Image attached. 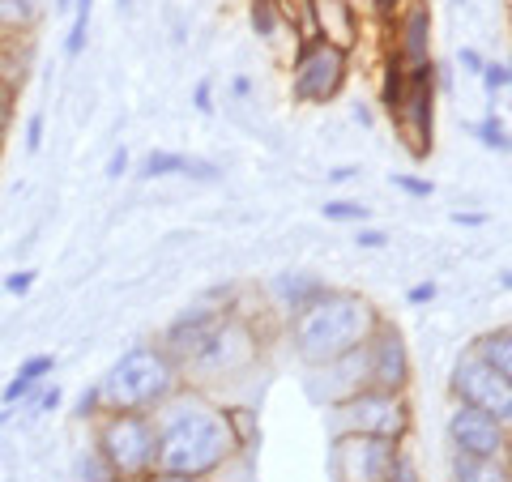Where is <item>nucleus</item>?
<instances>
[{
  "mask_svg": "<svg viewBox=\"0 0 512 482\" xmlns=\"http://www.w3.org/2000/svg\"><path fill=\"white\" fill-rule=\"evenodd\" d=\"M154 423H158V465L154 470L210 482L244 453V444H239L235 427H231V410L218 406L210 393L188 389V384L154 410Z\"/></svg>",
  "mask_w": 512,
  "mask_h": 482,
  "instance_id": "obj_1",
  "label": "nucleus"
},
{
  "mask_svg": "<svg viewBox=\"0 0 512 482\" xmlns=\"http://www.w3.org/2000/svg\"><path fill=\"white\" fill-rule=\"evenodd\" d=\"M380 316L384 312L372 299L325 282L299 312L286 316V333H291V350L316 372V367L338 363L355 346H363V337L376 329Z\"/></svg>",
  "mask_w": 512,
  "mask_h": 482,
  "instance_id": "obj_2",
  "label": "nucleus"
},
{
  "mask_svg": "<svg viewBox=\"0 0 512 482\" xmlns=\"http://www.w3.org/2000/svg\"><path fill=\"white\" fill-rule=\"evenodd\" d=\"M180 389H184L180 367L171 363V355L158 342L124 350V355L111 363V372L94 384L103 410H146V414H154Z\"/></svg>",
  "mask_w": 512,
  "mask_h": 482,
  "instance_id": "obj_3",
  "label": "nucleus"
},
{
  "mask_svg": "<svg viewBox=\"0 0 512 482\" xmlns=\"http://www.w3.org/2000/svg\"><path fill=\"white\" fill-rule=\"evenodd\" d=\"M256 359H261V333H256L252 320L231 308L227 316L214 325V333L201 342V350L192 355L184 367H180V376L188 389H201V393H210L214 384H231V380H244Z\"/></svg>",
  "mask_w": 512,
  "mask_h": 482,
  "instance_id": "obj_4",
  "label": "nucleus"
},
{
  "mask_svg": "<svg viewBox=\"0 0 512 482\" xmlns=\"http://www.w3.org/2000/svg\"><path fill=\"white\" fill-rule=\"evenodd\" d=\"M90 444L120 482H141L158 465V423L146 410H103L90 419Z\"/></svg>",
  "mask_w": 512,
  "mask_h": 482,
  "instance_id": "obj_5",
  "label": "nucleus"
},
{
  "mask_svg": "<svg viewBox=\"0 0 512 482\" xmlns=\"http://www.w3.org/2000/svg\"><path fill=\"white\" fill-rule=\"evenodd\" d=\"M329 427L333 436H380V440H410L414 431V406L410 393L389 389H355L338 401H329Z\"/></svg>",
  "mask_w": 512,
  "mask_h": 482,
  "instance_id": "obj_6",
  "label": "nucleus"
},
{
  "mask_svg": "<svg viewBox=\"0 0 512 482\" xmlns=\"http://www.w3.org/2000/svg\"><path fill=\"white\" fill-rule=\"evenodd\" d=\"M444 86V69L436 60L406 64V94L397 116L389 120L397 128V141L410 150V158H427L436 146V94Z\"/></svg>",
  "mask_w": 512,
  "mask_h": 482,
  "instance_id": "obj_7",
  "label": "nucleus"
},
{
  "mask_svg": "<svg viewBox=\"0 0 512 482\" xmlns=\"http://www.w3.org/2000/svg\"><path fill=\"white\" fill-rule=\"evenodd\" d=\"M350 60L355 52H342L325 39H303L291 52V94L303 107L333 103L350 82Z\"/></svg>",
  "mask_w": 512,
  "mask_h": 482,
  "instance_id": "obj_8",
  "label": "nucleus"
},
{
  "mask_svg": "<svg viewBox=\"0 0 512 482\" xmlns=\"http://www.w3.org/2000/svg\"><path fill=\"white\" fill-rule=\"evenodd\" d=\"M359 359H363V384H367V389L410 393L414 359H410V346H406L402 329H397L389 316H380V320H376V329L363 337Z\"/></svg>",
  "mask_w": 512,
  "mask_h": 482,
  "instance_id": "obj_9",
  "label": "nucleus"
},
{
  "mask_svg": "<svg viewBox=\"0 0 512 482\" xmlns=\"http://www.w3.org/2000/svg\"><path fill=\"white\" fill-rule=\"evenodd\" d=\"M402 440H380V436H333L329 440V474L333 482H384L393 470Z\"/></svg>",
  "mask_w": 512,
  "mask_h": 482,
  "instance_id": "obj_10",
  "label": "nucleus"
},
{
  "mask_svg": "<svg viewBox=\"0 0 512 482\" xmlns=\"http://www.w3.org/2000/svg\"><path fill=\"white\" fill-rule=\"evenodd\" d=\"M448 389H453L457 401H466V406H478V410L495 414V419L512 423V376L495 372V367H487V363H478L470 350L457 359Z\"/></svg>",
  "mask_w": 512,
  "mask_h": 482,
  "instance_id": "obj_11",
  "label": "nucleus"
},
{
  "mask_svg": "<svg viewBox=\"0 0 512 482\" xmlns=\"http://www.w3.org/2000/svg\"><path fill=\"white\" fill-rule=\"evenodd\" d=\"M448 444H453V453H466V457H508L512 423L457 401L453 414H448Z\"/></svg>",
  "mask_w": 512,
  "mask_h": 482,
  "instance_id": "obj_12",
  "label": "nucleus"
},
{
  "mask_svg": "<svg viewBox=\"0 0 512 482\" xmlns=\"http://www.w3.org/2000/svg\"><path fill=\"white\" fill-rule=\"evenodd\" d=\"M389 56L402 64H419L431 60V9L427 0H406L397 13H389Z\"/></svg>",
  "mask_w": 512,
  "mask_h": 482,
  "instance_id": "obj_13",
  "label": "nucleus"
},
{
  "mask_svg": "<svg viewBox=\"0 0 512 482\" xmlns=\"http://www.w3.org/2000/svg\"><path fill=\"white\" fill-rule=\"evenodd\" d=\"M308 26L312 39H325L342 52H355V43L363 39V13L355 0H308Z\"/></svg>",
  "mask_w": 512,
  "mask_h": 482,
  "instance_id": "obj_14",
  "label": "nucleus"
},
{
  "mask_svg": "<svg viewBox=\"0 0 512 482\" xmlns=\"http://www.w3.org/2000/svg\"><path fill=\"white\" fill-rule=\"evenodd\" d=\"M146 175L150 180H167V175H188V180H218L214 163H201V158H188L180 150H150L146 154Z\"/></svg>",
  "mask_w": 512,
  "mask_h": 482,
  "instance_id": "obj_15",
  "label": "nucleus"
},
{
  "mask_svg": "<svg viewBox=\"0 0 512 482\" xmlns=\"http://www.w3.org/2000/svg\"><path fill=\"white\" fill-rule=\"evenodd\" d=\"M448 478H453V482H512V461L508 457H466V453H453Z\"/></svg>",
  "mask_w": 512,
  "mask_h": 482,
  "instance_id": "obj_16",
  "label": "nucleus"
},
{
  "mask_svg": "<svg viewBox=\"0 0 512 482\" xmlns=\"http://www.w3.org/2000/svg\"><path fill=\"white\" fill-rule=\"evenodd\" d=\"M470 355H474L478 363L495 367V372L512 376V329L500 325V329H487L483 337H474V342H470Z\"/></svg>",
  "mask_w": 512,
  "mask_h": 482,
  "instance_id": "obj_17",
  "label": "nucleus"
},
{
  "mask_svg": "<svg viewBox=\"0 0 512 482\" xmlns=\"http://www.w3.org/2000/svg\"><path fill=\"white\" fill-rule=\"evenodd\" d=\"M402 94H406V64L393 60V56H384V64H380V111H384V120L397 116Z\"/></svg>",
  "mask_w": 512,
  "mask_h": 482,
  "instance_id": "obj_18",
  "label": "nucleus"
},
{
  "mask_svg": "<svg viewBox=\"0 0 512 482\" xmlns=\"http://www.w3.org/2000/svg\"><path fill=\"white\" fill-rule=\"evenodd\" d=\"M320 286H325V282H320V278H308V273H282V278L274 282V291L282 295V312L291 316V312H299L303 303H308V299L320 291Z\"/></svg>",
  "mask_w": 512,
  "mask_h": 482,
  "instance_id": "obj_19",
  "label": "nucleus"
},
{
  "mask_svg": "<svg viewBox=\"0 0 512 482\" xmlns=\"http://www.w3.org/2000/svg\"><path fill=\"white\" fill-rule=\"evenodd\" d=\"M252 30L261 35L265 43H278L286 30H291V22H286V13H282V5L278 0H252Z\"/></svg>",
  "mask_w": 512,
  "mask_h": 482,
  "instance_id": "obj_20",
  "label": "nucleus"
},
{
  "mask_svg": "<svg viewBox=\"0 0 512 482\" xmlns=\"http://www.w3.org/2000/svg\"><path fill=\"white\" fill-rule=\"evenodd\" d=\"M90 9H94V0H73V30H69V39H64V56H69V60H77V56L86 52Z\"/></svg>",
  "mask_w": 512,
  "mask_h": 482,
  "instance_id": "obj_21",
  "label": "nucleus"
},
{
  "mask_svg": "<svg viewBox=\"0 0 512 482\" xmlns=\"http://www.w3.org/2000/svg\"><path fill=\"white\" fill-rule=\"evenodd\" d=\"M73 478L77 482H120L116 474H111V465L94 453V444L86 448V453H77V461H73Z\"/></svg>",
  "mask_w": 512,
  "mask_h": 482,
  "instance_id": "obj_22",
  "label": "nucleus"
},
{
  "mask_svg": "<svg viewBox=\"0 0 512 482\" xmlns=\"http://www.w3.org/2000/svg\"><path fill=\"white\" fill-rule=\"evenodd\" d=\"M474 137H478V141H483V150H495V154H508V124H504L500 116H495V111H491V116H483V120H478V124H474Z\"/></svg>",
  "mask_w": 512,
  "mask_h": 482,
  "instance_id": "obj_23",
  "label": "nucleus"
},
{
  "mask_svg": "<svg viewBox=\"0 0 512 482\" xmlns=\"http://www.w3.org/2000/svg\"><path fill=\"white\" fill-rule=\"evenodd\" d=\"M320 214H325L329 222H355V227H363V222L372 218V210H367L363 201H346V197L325 201V205H320Z\"/></svg>",
  "mask_w": 512,
  "mask_h": 482,
  "instance_id": "obj_24",
  "label": "nucleus"
},
{
  "mask_svg": "<svg viewBox=\"0 0 512 482\" xmlns=\"http://www.w3.org/2000/svg\"><path fill=\"white\" fill-rule=\"evenodd\" d=\"M478 77H483L487 94H508V86H512V73H508V64H504V60H483Z\"/></svg>",
  "mask_w": 512,
  "mask_h": 482,
  "instance_id": "obj_25",
  "label": "nucleus"
},
{
  "mask_svg": "<svg viewBox=\"0 0 512 482\" xmlns=\"http://www.w3.org/2000/svg\"><path fill=\"white\" fill-rule=\"evenodd\" d=\"M384 482H423V470H419V461H414L410 448H402V453H397L393 470H389V478H384Z\"/></svg>",
  "mask_w": 512,
  "mask_h": 482,
  "instance_id": "obj_26",
  "label": "nucleus"
},
{
  "mask_svg": "<svg viewBox=\"0 0 512 482\" xmlns=\"http://www.w3.org/2000/svg\"><path fill=\"white\" fill-rule=\"evenodd\" d=\"M13 99H18V90H13L9 77H0V141H5L13 128Z\"/></svg>",
  "mask_w": 512,
  "mask_h": 482,
  "instance_id": "obj_27",
  "label": "nucleus"
},
{
  "mask_svg": "<svg viewBox=\"0 0 512 482\" xmlns=\"http://www.w3.org/2000/svg\"><path fill=\"white\" fill-rule=\"evenodd\" d=\"M52 367H56V355H30V359L18 367V376L30 380V384H39L43 376H52Z\"/></svg>",
  "mask_w": 512,
  "mask_h": 482,
  "instance_id": "obj_28",
  "label": "nucleus"
},
{
  "mask_svg": "<svg viewBox=\"0 0 512 482\" xmlns=\"http://www.w3.org/2000/svg\"><path fill=\"white\" fill-rule=\"evenodd\" d=\"M393 188H402L406 197H419V201H427L431 192H436V184H431V180H419V175H402V171L393 175Z\"/></svg>",
  "mask_w": 512,
  "mask_h": 482,
  "instance_id": "obj_29",
  "label": "nucleus"
},
{
  "mask_svg": "<svg viewBox=\"0 0 512 482\" xmlns=\"http://www.w3.org/2000/svg\"><path fill=\"white\" fill-rule=\"evenodd\" d=\"M30 393H35V384L30 380H22V376H13L5 389H0V401H5V406H18V401H26Z\"/></svg>",
  "mask_w": 512,
  "mask_h": 482,
  "instance_id": "obj_30",
  "label": "nucleus"
},
{
  "mask_svg": "<svg viewBox=\"0 0 512 482\" xmlns=\"http://www.w3.org/2000/svg\"><path fill=\"white\" fill-rule=\"evenodd\" d=\"M192 107H197L201 116H210V111H214V82H210V77L197 82V90H192Z\"/></svg>",
  "mask_w": 512,
  "mask_h": 482,
  "instance_id": "obj_31",
  "label": "nucleus"
},
{
  "mask_svg": "<svg viewBox=\"0 0 512 482\" xmlns=\"http://www.w3.org/2000/svg\"><path fill=\"white\" fill-rule=\"evenodd\" d=\"M30 286H35V269H18V273H9V278H5V291L9 295H26Z\"/></svg>",
  "mask_w": 512,
  "mask_h": 482,
  "instance_id": "obj_32",
  "label": "nucleus"
},
{
  "mask_svg": "<svg viewBox=\"0 0 512 482\" xmlns=\"http://www.w3.org/2000/svg\"><path fill=\"white\" fill-rule=\"evenodd\" d=\"M39 146H43V111H35V116L26 120V150L35 154Z\"/></svg>",
  "mask_w": 512,
  "mask_h": 482,
  "instance_id": "obj_33",
  "label": "nucleus"
},
{
  "mask_svg": "<svg viewBox=\"0 0 512 482\" xmlns=\"http://www.w3.org/2000/svg\"><path fill=\"white\" fill-rule=\"evenodd\" d=\"M355 244L359 248H384V244H389V235H384V231H376V227H359V235H355Z\"/></svg>",
  "mask_w": 512,
  "mask_h": 482,
  "instance_id": "obj_34",
  "label": "nucleus"
},
{
  "mask_svg": "<svg viewBox=\"0 0 512 482\" xmlns=\"http://www.w3.org/2000/svg\"><path fill=\"white\" fill-rule=\"evenodd\" d=\"M410 303H431L436 299V282H419V286H410V295H406Z\"/></svg>",
  "mask_w": 512,
  "mask_h": 482,
  "instance_id": "obj_35",
  "label": "nucleus"
},
{
  "mask_svg": "<svg viewBox=\"0 0 512 482\" xmlns=\"http://www.w3.org/2000/svg\"><path fill=\"white\" fill-rule=\"evenodd\" d=\"M128 171V150L120 146L116 154H111V163H107V175H111V180H120V175Z\"/></svg>",
  "mask_w": 512,
  "mask_h": 482,
  "instance_id": "obj_36",
  "label": "nucleus"
},
{
  "mask_svg": "<svg viewBox=\"0 0 512 482\" xmlns=\"http://www.w3.org/2000/svg\"><path fill=\"white\" fill-rule=\"evenodd\" d=\"M141 482H201V478H184V474H167V470H154L150 478H141Z\"/></svg>",
  "mask_w": 512,
  "mask_h": 482,
  "instance_id": "obj_37",
  "label": "nucleus"
},
{
  "mask_svg": "<svg viewBox=\"0 0 512 482\" xmlns=\"http://www.w3.org/2000/svg\"><path fill=\"white\" fill-rule=\"evenodd\" d=\"M461 64H466L470 73H478V69H483V56H478L474 47H461Z\"/></svg>",
  "mask_w": 512,
  "mask_h": 482,
  "instance_id": "obj_38",
  "label": "nucleus"
},
{
  "mask_svg": "<svg viewBox=\"0 0 512 482\" xmlns=\"http://www.w3.org/2000/svg\"><path fill=\"white\" fill-rule=\"evenodd\" d=\"M355 175H359V167H333L329 180H333V184H346V180H355Z\"/></svg>",
  "mask_w": 512,
  "mask_h": 482,
  "instance_id": "obj_39",
  "label": "nucleus"
},
{
  "mask_svg": "<svg viewBox=\"0 0 512 482\" xmlns=\"http://www.w3.org/2000/svg\"><path fill=\"white\" fill-rule=\"evenodd\" d=\"M402 5H406V0H376V13H380V18H389V13H397Z\"/></svg>",
  "mask_w": 512,
  "mask_h": 482,
  "instance_id": "obj_40",
  "label": "nucleus"
},
{
  "mask_svg": "<svg viewBox=\"0 0 512 482\" xmlns=\"http://www.w3.org/2000/svg\"><path fill=\"white\" fill-rule=\"evenodd\" d=\"M56 406H60V389H52V393L39 397V410H56Z\"/></svg>",
  "mask_w": 512,
  "mask_h": 482,
  "instance_id": "obj_41",
  "label": "nucleus"
},
{
  "mask_svg": "<svg viewBox=\"0 0 512 482\" xmlns=\"http://www.w3.org/2000/svg\"><path fill=\"white\" fill-rule=\"evenodd\" d=\"M231 90L239 94V99H248V94H252V82H248V77H235V82H231Z\"/></svg>",
  "mask_w": 512,
  "mask_h": 482,
  "instance_id": "obj_42",
  "label": "nucleus"
},
{
  "mask_svg": "<svg viewBox=\"0 0 512 482\" xmlns=\"http://www.w3.org/2000/svg\"><path fill=\"white\" fill-rule=\"evenodd\" d=\"M453 222H466V227H478L483 218H478V214H461V210H457V214H453Z\"/></svg>",
  "mask_w": 512,
  "mask_h": 482,
  "instance_id": "obj_43",
  "label": "nucleus"
},
{
  "mask_svg": "<svg viewBox=\"0 0 512 482\" xmlns=\"http://www.w3.org/2000/svg\"><path fill=\"white\" fill-rule=\"evenodd\" d=\"M116 5H120V9H128V5H133V0H116Z\"/></svg>",
  "mask_w": 512,
  "mask_h": 482,
  "instance_id": "obj_44",
  "label": "nucleus"
}]
</instances>
